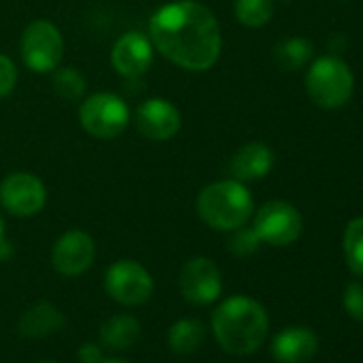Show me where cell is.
I'll list each match as a JSON object with an SVG mask.
<instances>
[{"mask_svg":"<svg viewBox=\"0 0 363 363\" xmlns=\"http://www.w3.org/2000/svg\"><path fill=\"white\" fill-rule=\"evenodd\" d=\"M101 363H128V361H124V359H103Z\"/></svg>","mask_w":363,"mask_h":363,"instance_id":"obj_27","label":"cell"},{"mask_svg":"<svg viewBox=\"0 0 363 363\" xmlns=\"http://www.w3.org/2000/svg\"><path fill=\"white\" fill-rule=\"evenodd\" d=\"M41 363H56V361H41Z\"/></svg>","mask_w":363,"mask_h":363,"instance_id":"obj_29","label":"cell"},{"mask_svg":"<svg viewBox=\"0 0 363 363\" xmlns=\"http://www.w3.org/2000/svg\"><path fill=\"white\" fill-rule=\"evenodd\" d=\"M235 18L246 28H261L274 18V0H235Z\"/></svg>","mask_w":363,"mask_h":363,"instance_id":"obj_20","label":"cell"},{"mask_svg":"<svg viewBox=\"0 0 363 363\" xmlns=\"http://www.w3.org/2000/svg\"><path fill=\"white\" fill-rule=\"evenodd\" d=\"M197 212L208 227L216 231H235L250 220L255 201L244 182L231 177L208 184L199 193Z\"/></svg>","mask_w":363,"mask_h":363,"instance_id":"obj_3","label":"cell"},{"mask_svg":"<svg viewBox=\"0 0 363 363\" xmlns=\"http://www.w3.org/2000/svg\"><path fill=\"white\" fill-rule=\"evenodd\" d=\"M52 86H54V92L65 99V101H77L84 96L86 92V79L84 75L73 69V67H67V69H54V77H52Z\"/></svg>","mask_w":363,"mask_h":363,"instance_id":"obj_22","label":"cell"},{"mask_svg":"<svg viewBox=\"0 0 363 363\" xmlns=\"http://www.w3.org/2000/svg\"><path fill=\"white\" fill-rule=\"evenodd\" d=\"M312 54H314V48L308 39L303 37H291V39H284L276 45L274 50V56H276V62L284 69V71H297L301 67H306L310 60H312Z\"/></svg>","mask_w":363,"mask_h":363,"instance_id":"obj_19","label":"cell"},{"mask_svg":"<svg viewBox=\"0 0 363 363\" xmlns=\"http://www.w3.org/2000/svg\"><path fill=\"white\" fill-rule=\"evenodd\" d=\"M0 240H5V223H3V216H0Z\"/></svg>","mask_w":363,"mask_h":363,"instance_id":"obj_28","label":"cell"},{"mask_svg":"<svg viewBox=\"0 0 363 363\" xmlns=\"http://www.w3.org/2000/svg\"><path fill=\"white\" fill-rule=\"evenodd\" d=\"M261 246V240L259 235L255 233V229H246V227H240L233 231V238L229 240V250L235 255V257H250L259 250Z\"/></svg>","mask_w":363,"mask_h":363,"instance_id":"obj_23","label":"cell"},{"mask_svg":"<svg viewBox=\"0 0 363 363\" xmlns=\"http://www.w3.org/2000/svg\"><path fill=\"white\" fill-rule=\"evenodd\" d=\"M179 291L193 306H210L223 293V276L218 265L208 257H195L179 272Z\"/></svg>","mask_w":363,"mask_h":363,"instance_id":"obj_10","label":"cell"},{"mask_svg":"<svg viewBox=\"0 0 363 363\" xmlns=\"http://www.w3.org/2000/svg\"><path fill=\"white\" fill-rule=\"evenodd\" d=\"M139 133L152 141H167L177 135L182 126V116L177 107L164 99H147L139 105L135 113Z\"/></svg>","mask_w":363,"mask_h":363,"instance_id":"obj_12","label":"cell"},{"mask_svg":"<svg viewBox=\"0 0 363 363\" xmlns=\"http://www.w3.org/2000/svg\"><path fill=\"white\" fill-rule=\"evenodd\" d=\"M99 335L109 350H126L141 337V325L133 314H113L101 325Z\"/></svg>","mask_w":363,"mask_h":363,"instance_id":"obj_17","label":"cell"},{"mask_svg":"<svg viewBox=\"0 0 363 363\" xmlns=\"http://www.w3.org/2000/svg\"><path fill=\"white\" fill-rule=\"evenodd\" d=\"M18 84V69H16V62L5 56V54H0V99H5L13 92Z\"/></svg>","mask_w":363,"mask_h":363,"instance_id":"obj_25","label":"cell"},{"mask_svg":"<svg viewBox=\"0 0 363 363\" xmlns=\"http://www.w3.org/2000/svg\"><path fill=\"white\" fill-rule=\"evenodd\" d=\"M252 229L259 235L261 244L289 246L299 240V235L303 231V220L293 203L267 201L255 214Z\"/></svg>","mask_w":363,"mask_h":363,"instance_id":"obj_8","label":"cell"},{"mask_svg":"<svg viewBox=\"0 0 363 363\" xmlns=\"http://www.w3.org/2000/svg\"><path fill=\"white\" fill-rule=\"evenodd\" d=\"M20 52L24 58V65L35 73H52L58 69L62 54H65V41L60 30L48 22V20H35L26 26Z\"/></svg>","mask_w":363,"mask_h":363,"instance_id":"obj_6","label":"cell"},{"mask_svg":"<svg viewBox=\"0 0 363 363\" xmlns=\"http://www.w3.org/2000/svg\"><path fill=\"white\" fill-rule=\"evenodd\" d=\"M274 167V150L263 143V141H250L242 145L231 162H229V173L238 182H257L263 179Z\"/></svg>","mask_w":363,"mask_h":363,"instance_id":"obj_14","label":"cell"},{"mask_svg":"<svg viewBox=\"0 0 363 363\" xmlns=\"http://www.w3.org/2000/svg\"><path fill=\"white\" fill-rule=\"evenodd\" d=\"M318 350L314 331L306 327H289L274 335L272 354L278 363H308Z\"/></svg>","mask_w":363,"mask_h":363,"instance_id":"obj_15","label":"cell"},{"mask_svg":"<svg viewBox=\"0 0 363 363\" xmlns=\"http://www.w3.org/2000/svg\"><path fill=\"white\" fill-rule=\"evenodd\" d=\"M105 291L120 306L135 308L143 306L152 297L154 280L141 263L133 259H120L105 272Z\"/></svg>","mask_w":363,"mask_h":363,"instance_id":"obj_7","label":"cell"},{"mask_svg":"<svg viewBox=\"0 0 363 363\" xmlns=\"http://www.w3.org/2000/svg\"><path fill=\"white\" fill-rule=\"evenodd\" d=\"M344 308L348 316L363 323V284L350 282L344 291Z\"/></svg>","mask_w":363,"mask_h":363,"instance_id":"obj_24","label":"cell"},{"mask_svg":"<svg viewBox=\"0 0 363 363\" xmlns=\"http://www.w3.org/2000/svg\"><path fill=\"white\" fill-rule=\"evenodd\" d=\"M45 201H48L45 184L28 171L11 173L0 184V203L13 216L20 218L35 216L45 208Z\"/></svg>","mask_w":363,"mask_h":363,"instance_id":"obj_9","label":"cell"},{"mask_svg":"<svg viewBox=\"0 0 363 363\" xmlns=\"http://www.w3.org/2000/svg\"><path fill=\"white\" fill-rule=\"evenodd\" d=\"M344 257L352 274L363 278V216L352 218L344 231Z\"/></svg>","mask_w":363,"mask_h":363,"instance_id":"obj_21","label":"cell"},{"mask_svg":"<svg viewBox=\"0 0 363 363\" xmlns=\"http://www.w3.org/2000/svg\"><path fill=\"white\" fill-rule=\"evenodd\" d=\"M154 60V45L141 33L122 35L111 50V65L122 77H139L143 75Z\"/></svg>","mask_w":363,"mask_h":363,"instance_id":"obj_13","label":"cell"},{"mask_svg":"<svg viewBox=\"0 0 363 363\" xmlns=\"http://www.w3.org/2000/svg\"><path fill=\"white\" fill-rule=\"evenodd\" d=\"M77 357H79V363H101L105 357H103V348L94 342H86L79 346L77 350Z\"/></svg>","mask_w":363,"mask_h":363,"instance_id":"obj_26","label":"cell"},{"mask_svg":"<svg viewBox=\"0 0 363 363\" xmlns=\"http://www.w3.org/2000/svg\"><path fill=\"white\" fill-rule=\"evenodd\" d=\"M206 340V325L197 318L184 316L169 327L167 344L175 354H193Z\"/></svg>","mask_w":363,"mask_h":363,"instance_id":"obj_18","label":"cell"},{"mask_svg":"<svg viewBox=\"0 0 363 363\" xmlns=\"http://www.w3.org/2000/svg\"><path fill=\"white\" fill-rule=\"evenodd\" d=\"M128 105L111 92L90 94L79 107L82 128L96 139H116L128 126Z\"/></svg>","mask_w":363,"mask_h":363,"instance_id":"obj_5","label":"cell"},{"mask_svg":"<svg viewBox=\"0 0 363 363\" xmlns=\"http://www.w3.org/2000/svg\"><path fill=\"white\" fill-rule=\"evenodd\" d=\"M96 246L94 240L79 229L67 231L58 238V242L52 248V265L58 274L75 278L88 272L94 263Z\"/></svg>","mask_w":363,"mask_h":363,"instance_id":"obj_11","label":"cell"},{"mask_svg":"<svg viewBox=\"0 0 363 363\" xmlns=\"http://www.w3.org/2000/svg\"><path fill=\"white\" fill-rule=\"evenodd\" d=\"M150 41L167 60L195 73L212 69L223 50L216 16L197 0H175L160 7L150 22Z\"/></svg>","mask_w":363,"mask_h":363,"instance_id":"obj_1","label":"cell"},{"mask_svg":"<svg viewBox=\"0 0 363 363\" xmlns=\"http://www.w3.org/2000/svg\"><path fill=\"white\" fill-rule=\"evenodd\" d=\"M306 90L314 105L323 109H340L352 96L354 75L342 58L320 56L308 69Z\"/></svg>","mask_w":363,"mask_h":363,"instance_id":"obj_4","label":"cell"},{"mask_svg":"<svg viewBox=\"0 0 363 363\" xmlns=\"http://www.w3.org/2000/svg\"><path fill=\"white\" fill-rule=\"evenodd\" d=\"M65 327V314L50 301L33 303L18 320V331L28 340H43Z\"/></svg>","mask_w":363,"mask_h":363,"instance_id":"obj_16","label":"cell"},{"mask_svg":"<svg viewBox=\"0 0 363 363\" xmlns=\"http://www.w3.org/2000/svg\"><path fill=\"white\" fill-rule=\"evenodd\" d=\"M212 331L225 352L246 357L257 352L265 342L269 318L257 299L248 295H233L214 310Z\"/></svg>","mask_w":363,"mask_h":363,"instance_id":"obj_2","label":"cell"}]
</instances>
